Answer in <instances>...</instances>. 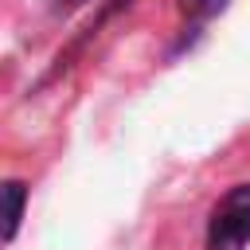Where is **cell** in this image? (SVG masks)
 Instances as JSON below:
<instances>
[{
	"mask_svg": "<svg viewBox=\"0 0 250 250\" xmlns=\"http://www.w3.org/2000/svg\"><path fill=\"white\" fill-rule=\"evenodd\" d=\"M250 242V184L230 188L207 223V250H246Z\"/></svg>",
	"mask_w": 250,
	"mask_h": 250,
	"instance_id": "cell-1",
	"label": "cell"
},
{
	"mask_svg": "<svg viewBox=\"0 0 250 250\" xmlns=\"http://www.w3.org/2000/svg\"><path fill=\"white\" fill-rule=\"evenodd\" d=\"M23 199H27V188L20 180H8L4 184V203H8V215H4V238L12 242L16 230H20V219H23Z\"/></svg>",
	"mask_w": 250,
	"mask_h": 250,
	"instance_id": "cell-2",
	"label": "cell"
},
{
	"mask_svg": "<svg viewBox=\"0 0 250 250\" xmlns=\"http://www.w3.org/2000/svg\"><path fill=\"white\" fill-rule=\"evenodd\" d=\"M223 4H227V0H180V12H184L188 20H207V16L223 12Z\"/></svg>",
	"mask_w": 250,
	"mask_h": 250,
	"instance_id": "cell-3",
	"label": "cell"
}]
</instances>
